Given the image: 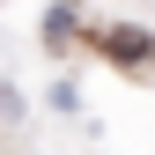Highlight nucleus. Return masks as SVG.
Returning a JSON list of instances; mask_svg holds the SVG:
<instances>
[{
  "label": "nucleus",
  "mask_w": 155,
  "mask_h": 155,
  "mask_svg": "<svg viewBox=\"0 0 155 155\" xmlns=\"http://www.w3.org/2000/svg\"><path fill=\"white\" fill-rule=\"evenodd\" d=\"M148 52H155L148 37H111V59H148Z\"/></svg>",
  "instance_id": "1"
}]
</instances>
